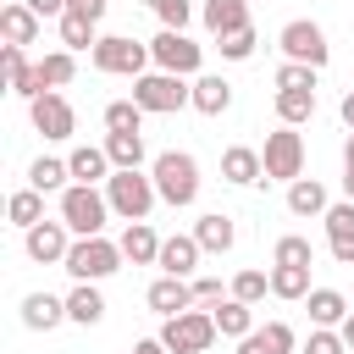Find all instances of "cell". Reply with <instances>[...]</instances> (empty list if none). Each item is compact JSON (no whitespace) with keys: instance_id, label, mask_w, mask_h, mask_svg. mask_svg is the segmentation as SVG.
Listing matches in <instances>:
<instances>
[{"instance_id":"obj_10","label":"cell","mask_w":354,"mask_h":354,"mask_svg":"<svg viewBox=\"0 0 354 354\" xmlns=\"http://www.w3.org/2000/svg\"><path fill=\"white\" fill-rule=\"evenodd\" d=\"M277 44H282V55H288V61H299V66H315V72H321V66L332 61V44H326V33H321V22H310V17H299V22H288Z\"/></svg>"},{"instance_id":"obj_9","label":"cell","mask_w":354,"mask_h":354,"mask_svg":"<svg viewBox=\"0 0 354 354\" xmlns=\"http://www.w3.org/2000/svg\"><path fill=\"white\" fill-rule=\"evenodd\" d=\"M149 61H155V72L199 77V61H205V50H199L188 33H171V28H160V33L149 39Z\"/></svg>"},{"instance_id":"obj_51","label":"cell","mask_w":354,"mask_h":354,"mask_svg":"<svg viewBox=\"0 0 354 354\" xmlns=\"http://www.w3.org/2000/svg\"><path fill=\"white\" fill-rule=\"evenodd\" d=\"M343 194H348V199H354V171H343Z\"/></svg>"},{"instance_id":"obj_8","label":"cell","mask_w":354,"mask_h":354,"mask_svg":"<svg viewBox=\"0 0 354 354\" xmlns=\"http://www.w3.org/2000/svg\"><path fill=\"white\" fill-rule=\"evenodd\" d=\"M94 66L111 72V77H144L149 44H138V39H127V33H105V39L94 44Z\"/></svg>"},{"instance_id":"obj_36","label":"cell","mask_w":354,"mask_h":354,"mask_svg":"<svg viewBox=\"0 0 354 354\" xmlns=\"http://www.w3.org/2000/svg\"><path fill=\"white\" fill-rule=\"evenodd\" d=\"M72 72H77L72 50H50V55L39 61V83H44V94H50V88H66V83H72Z\"/></svg>"},{"instance_id":"obj_22","label":"cell","mask_w":354,"mask_h":354,"mask_svg":"<svg viewBox=\"0 0 354 354\" xmlns=\"http://www.w3.org/2000/svg\"><path fill=\"white\" fill-rule=\"evenodd\" d=\"M116 243H122V260H133V266H155L166 238H155V227H149V221H127V232H122Z\"/></svg>"},{"instance_id":"obj_1","label":"cell","mask_w":354,"mask_h":354,"mask_svg":"<svg viewBox=\"0 0 354 354\" xmlns=\"http://www.w3.org/2000/svg\"><path fill=\"white\" fill-rule=\"evenodd\" d=\"M149 177H155V194H160L171 210H188V205L199 199V160H194L188 149H166V155H155Z\"/></svg>"},{"instance_id":"obj_18","label":"cell","mask_w":354,"mask_h":354,"mask_svg":"<svg viewBox=\"0 0 354 354\" xmlns=\"http://www.w3.org/2000/svg\"><path fill=\"white\" fill-rule=\"evenodd\" d=\"M66 166H72V183H83V188H94V183H111V155H105V144L94 149V144H77L72 155H66Z\"/></svg>"},{"instance_id":"obj_25","label":"cell","mask_w":354,"mask_h":354,"mask_svg":"<svg viewBox=\"0 0 354 354\" xmlns=\"http://www.w3.org/2000/svg\"><path fill=\"white\" fill-rule=\"evenodd\" d=\"M227 105H232V83L216 77V72H199V77H194V111H199V116H221Z\"/></svg>"},{"instance_id":"obj_17","label":"cell","mask_w":354,"mask_h":354,"mask_svg":"<svg viewBox=\"0 0 354 354\" xmlns=\"http://www.w3.org/2000/svg\"><path fill=\"white\" fill-rule=\"evenodd\" d=\"M199 17H205V28H210V39H227V33L254 28V22H249V0H205Z\"/></svg>"},{"instance_id":"obj_12","label":"cell","mask_w":354,"mask_h":354,"mask_svg":"<svg viewBox=\"0 0 354 354\" xmlns=\"http://www.w3.org/2000/svg\"><path fill=\"white\" fill-rule=\"evenodd\" d=\"M28 116H33V127H39L44 138H72V133H77V111H72L66 94H55V88L39 94V100L28 105Z\"/></svg>"},{"instance_id":"obj_16","label":"cell","mask_w":354,"mask_h":354,"mask_svg":"<svg viewBox=\"0 0 354 354\" xmlns=\"http://www.w3.org/2000/svg\"><path fill=\"white\" fill-rule=\"evenodd\" d=\"M0 72H6V88H11V94H22L28 105L44 94V83H39V66H28V55H22L17 44H6V50H0Z\"/></svg>"},{"instance_id":"obj_13","label":"cell","mask_w":354,"mask_h":354,"mask_svg":"<svg viewBox=\"0 0 354 354\" xmlns=\"http://www.w3.org/2000/svg\"><path fill=\"white\" fill-rule=\"evenodd\" d=\"M199 254H205V249H199V238H194V232H177V238H166V243H160V260H155V266H160V277H183V282H194Z\"/></svg>"},{"instance_id":"obj_21","label":"cell","mask_w":354,"mask_h":354,"mask_svg":"<svg viewBox=\"0 0 354 354\" xmlns=\"http://www.w3.org/2000/svg\"><path fill=\"white\" fill-rule=\"evenodd\" d=\"M194 238H199V249H205V254H227V249L238 243V227H232V216L205 210V216L194 221Z\"/></svg>"},{"instance_id":"obj_50","label":"cell","mask_w":354,"mask_h":354,"mask_svg":"<svg viewBox=\"0 0 354 354\" xmlns=\"http://www.w3.org/2000/svg\"><path fill=\"white\" fill-rule=\"evenodd\" d=\"M343 171H354V133H348V144H343Z\"/></svg>"},{"instance_id":"obj_44","label":"cell","mask_w":354,"mask_h":354,"mask_svg":"<svg viewBox=\"0 0 354 354\" xmlns=\"http://www.w3.org/2000/svg\"><path fill=\"white\" fill-rule=\"evenodd\" d=\"M304 354H348V343H343V332H332V326H315V332L304 337Z\"/></svg>"},{"instance_id":"obj_5","label":"cell","mask_w":354,"mask_h":354,"mask_svg":"<svg viewBox=\"0 0 354 354\" xmlns=\"http://www.w3.org/2000/svg\"><path fill=\"white\" fill-rule=\"evenodd\" d=\"M105 216H111V199H105L100 188L72 183V188L61 194V221H66L77 238H105Z\"/></svg>"},{"instance_id":"obj_28","label":"cell","mask_w":354,"mask_h":354,"mask_svg":"<svg viewBox=\"0 0 354 354\" xmlns=\"http://www.w3.org/2000/svg\"><path fill=\"white\" fill-rule=\"evenodd\" d=\"M288 210L293 216H326L332 199H326V188L315 177H299V183H288Z\"/></svg>"},{"instance_id":"obj_41","label":"cell","mask_w":354,"mask_h":354,"mask_svg":"<svg viewBox=\"0 0 354 354\" xmlns=\"http://www.w3.org/2000/svg\"><path fill=\"white\" fill-rule=\"evenodd\" d=\"M254 44H260V39H254V28H243V33H227V39H216V50H221L227 61H249V55H254Z\"/></svg>"},{"instance_id":"obj_29","label":"cell","mask_w":354,"mask_h":354,"mask_svg":"<svg viewBox=\"0 0 354 354\" xmlns=\"http://www.w3.org/2000/svg\"><path fill=\"white\" fill-rule=\"evenodd\" d=\"M304 304H310V321H315V326H343V321H348V299H343L337 288H310Z\"/></svg>"},{"instance_id":"obj_47","label":"cell","mask_w":354,"mask_h":354,"mask_svg":"<svg viewBox=\"0 0 354 354\" xmlns=\"http://www.w3.org/2000/svg\"><path fill=\"white\" fill-rule=\"evenodd\" d=\"M127 354H171V348H166V343H160V337H138V343H133V348H127Z\"/></svg>"},{"instance_id":"obj_40","label":"cell","mask_w":354,"mask_h":354,"mask_svg":"<svg viewBox=\"0 0 354 354\" xmlns=\"http://www.w3.org/2000/svg\"><path fill=\"white\" fill-rule=\"evenodd\" d=\"M277 88H299V94H315V66L282 61V66H277Z\"/></svg>"},{"instance_id":"obj_37","label":"cell","mask_w":354,"mask_h":354,"mask_svg":"<svg viewBox=\"0 0 354 354\" xmlns=\"http://www.w3.org/2000/svg\"><path fill=\"white\" fill-rule=\"evenodd\" d=\"M138 127H144L138 100H111L105 105V133H138Z\"/></svg>"},{"instance_id":"obj_27","label":"cell","mask_w":354,"mask_h":354,"mask_svg":"<svg viewBox=\"0 0 354 354\" xmlns=\"http://www.w3.org/2000/svg\"><path fill=\"white\" fill-rule=\"evenodd\" d=\"M66 177H72V166L55 160V155H39V160L28 166V188H39V194H66V188H72Z\"/></svg>"},{"instance_id":"obj_49","label":"cell","mask_w":354,"mask_h":354,"mask_svg":"<svg viewBox=\"0 0 354 354\" xmlns=\"http://www.w3.org/2000/svg\"><path fill=\"white\" fill-rule=\"evenodd\" d=\"M337 332H343V343H348V354H354V315H348V321H343Z\"/></svg>"},{"instance_id":"obj_4","label":"cell","mask_w":354,"mask_h":354,"mask_svg":"<svg viewBox=\"0 0 354 354\" xmlns=\"http://www.w3.org/2000/svg\"><path fill=\"white\" fill-rule=\"evenodd\" d=\"M105 199H111V210L122 221H149V210H155L160 194H155V177H144V171H111Z\"/></svg>"},{"instance_id":"obj_20","label":"cell","mask_w":354,"mask_h":354,"mask_svg":"<svg viewBox=\"0 0 354 354\" xmlns=\"http://www.w3.org/2000/svg\"><path fill=\"white\" fill-rule=\"evenodd\" d=\"M293 348H299V337H293L288 321H266L238 343V354H293Z\"/></svg>"},{"instance_id":"obj_6","label":"cell","mask_w":354,"mask_h":354,"mask_svg":"<svg viewBox=\"0 0 354 354\" xmlns=\"http://www.w3.org/2000/svg\"><path fill=\"white\" fill-rule=\"evenodd\" d=\"M221 332H216V315L210 310H183V315H171V321H160V343L171 348V354H205L210 343H216Z\"/></svg>"},{"instance_id":"obj_30","label":"cell","mask_w":354,"mask_h":354,"mask_svg":"<svg viewBox=\"0 0 354 354\" xmlns=\"http://www.w3.org/2000/svg\"><path fill=\"white\" fill-rule=\"evenodd\" d=\"M210 315H216V332H221V337H238V343H243V337L254 332V304H243V299H227V304H216Z\"/></svg>"},{"instance_id":"obj_19","label":"cell","mask_w":354,"mask_h":354,"mask_svg":"<svg viewBox=\"0 0 354 354\" xmlns=\"http://www.w3.org/2000/svg\"><path fill=\"white\" fill-rule=\"evenodd\" d=\"M221 177H227L232 188H249V183H260V177H266V160H260V149H249V144H232V149H221Z\"/></svg>"},{"instance_id":"obj_23","label":"cell","mask_w":354,"mask_h":354,"mask_svg":"<svg viewBox=\"0 0 354 354\" xmlns=\"http://www.w3.org/2000/svg\"><path fill=\"white\" fill-rule=\"evenodd\" d=\"M39 22H44V17H39V11H28L22 0H11V6H0V33H6V44H17V50L39 39Z\"/></svg>"},{"instance_id":"obj_42","label":"cell","mask_w":354,"mask_h":354,"mask_svg":"<svg viewBox=\"0 0 354 354\" xmlns=\"http://www.w3.org/2000/svg\"><path fill=\"white\" fill-rule=\"evenodd\" d=\"M232 299V288H221L216 277H194V304L199 310H216V304H227Z\"/></svg>"},{"instance_id":"obj_2","label":"cell","mask_w":354,"mask_h":354,"mask_svg":"<svg viewBox=\"0 0 354 354\" xmlns=\"http://www.w3.org/2000/svg\"><path fill=\"white\" fill-rule=\"evenodd\" d=\"M72 282H105L111 271H122V243L111 238H72V254L61 266Z\"/></svg>"},{"instance_id":"obj_31","label":"cell","mask_w":354,"mask_h":354,"mask_svg":"<svg viewBox=\"0 0 354 354\" xmlns=\"http://www.w3.org/2000/svg\"><path fill=\"white\" fill-rule=\"evenodd\" d=\"M105 155L116 171H138L144 166V133H105Z\"/></svg>"},{"instance_id":"obj_11","label":"cell","mask_w":354,"mask_h":354,"mask_svg":"<svg viewBox=\"0 0 354 354\" xmlns=\"http://www.w3.org/2000/svg\"><path fill=\"white\" fill-rule=\"evenodd\" d=\"M22 249H28V260H39V266H66V254H72V227H66V221H39V227L22 232Z\"/></svg>"},{"instance_id":"obj_46","label":"cell","mask_w":354,"mask_h":354,"mask_svg":"<svg viewBox=\"0 0 354 354\" xmlns=\"http://www.w3.org/2000/svg\"><path fill=\"white\" fill-rule=\"evenodd\" d=\"M22 6H28V11H39V17H55V22L66 17V0H22Z\"/></svg>"},{"instance_id":"obj_39","label":"cell","mask_w":354,"mask_h":354,"mask_svg":"<svg viewBox=\"0 0 354 354\" xmlns=\"http://www.w3.org/2000/svg\"><path fill=\"white\" fill-rule=\"evenodd\" d=\"M227 288H232V299H243V304H260V299L271 293V271H238Z\"/></svg>"},{"instance_id":"obj_35","label":"cell","mask_w":354,"mask_h":354,"mask_svg":"<svg viewBox=\"0 0 354 354\" xmlns=\"http://www.w3.org/2000/svg\"><path fill=\"white\" fill-rule=\"evenodd\" d=\"M100 22H88V17H77V11H66L61 17V44L66 50H88L94 55V44H100V33H94Z\"/></svg>"},{"instance_id":"obj_38","label":"cell","mask_w":354,"mask_h":354,"mask_svg":"<svg viewBox=\"0 0 354 354\" xmlns=\"http://www.w3.org/2000/svg\"><path fill=\"white\" fill-rule=\"evenodd\" d=\"M310 260H315V243L299 238V232L277 238V249H271V266H310Z\"/></svg>"},{"instance_id":"obj_24","label":"cell","mask_w":354,"mask_h":354,"mask_svg":"<svg viewBox=\"0 0 354 354\" xmlns=\"http://www.w3.org/2000/svg\"><path fill=\"white\" fill-rule=\"evenodd\" d=\"M61 321H66V299H55V293H28L22 299V326L28 332H50Z\"/></svg>"},{"instance_id":"obj_15","label":"cell","mask_w":354,"mask_h":354,"mask_svg":"<svg viewBox=\"0 0 354 354\" xmlns=\"http://www.w3.org/2000/svg\"><path fill=\"white\" fill-rule=\"evenodd\" d=\"M321 221H326V249H332V260H337V266H354V199L332 205Z\"/></svg>"},{"instance_id":"obj_33","label":"cell","mask_w":354,"mask_h":354,"mask_svg":"<svg viewBox=\"0 0 354 354\" xmlns=\"http://www.w3.org/2000/svg\"><path fill=\"white\" fill-rule=\"evenodd\" d=\"M315 116V94H299V88H277V122L282 127H304Z\"/></svg>"},{"instance_id":"obj_48","label":"cell","mask_w":354,"mask_h":354,"mask_svg":"<svg viewBox=\"0 0 354 354\" xmlns=\"http://www.w3.org/2000/svg\"><path fill=\"white\" fill-rule=\"evenodd\" d=\"M337 116H343V127H348V133H354V88H348V94H343V105H337Z\"/></svg>"},{"instance_id":"obj_7","label":"cell","mask_w":354,"mask_h":354,"mask_svg":"<svg viewBox=\"0 0 354 354\" xmlns=\"http://www.w3.org/2000/svg\"><path fill=\"white\" fill-rule=\"evenodd\" d=\"M260 160H266V183H299V177H304V133H299V127L266 133Z\"/></svg>"},{"instance_id":"obj_14","label":"cell","mask_w":354,"mask_h":354,"mask_svg":"<svg viewBox=\"0 0 354 354\" xmlns=\"http://www.w3.org/2000/svg\"><path fill=\"white\" fill-rule=\"evenodd\" d=\"M144 299H149V310H155L160 321H171V315L194 310V282H183V277H155Z\"/></svg>"},{"instance_id":"obj_32","label":"cell","mask_w":354,"mask_h":354,"mask_svg":"<svg viewBox=\"0 0 354 354\" xmlns=\"http://www.w3.org/2000/svg\"><path fill=\"white\" fill-rule=\"evenodd\" d=\"M6 216H11V227H22V232L39 227V221H44V194H39V188H17V194L6 199Z\"/></svg>"},{"instance_id":"obj_43","label":"cell","mask_w":354,"mask_h":354,"mask_svg":"<svg viewBox=\"0 0 354 354\" xmlns=\"http://www.w3.org/2000/svg\"><path fill=\"white\" fill-rule=\"evenodd\" d=\"M155 17H160V28H171V33H188V22H194V0H166Z\"/></svg>"},{"instance_id":"obj_52","label":"cell","mask_w":354,"mask_h":354,"mask_svg":"<svg viewBox=\"0 0 354 354\" xmlns=\"http://www.w3.org/2000/svg\"><path fill=\"white\" fill-rule=\"evenodd\" d=\"M144 6H155V11H160V6H166V0H144Z\"/></svg>"},{"instance_id":"obj_26","label":"cell","mask_w":354,"mask_h":354,"mask_svg":"<svg viewBox=\"0 0 354 354\" xmlns=\"http://www.w3.org/2000/svg\"><path fill=\"white\" fill-rule=\"evenodd\" d=\"M66 321H77V326H100V321H105V299H100L94 282H77V288L66 293Z\"/></svg>"},{"instance_id":"obj_45","label":"cell","mask_w":354,"mask_h":354,"mask_svg":"<svg viewBox=\"0 0 354 354\" xmlns=\"http://www.w3.org/2000/svg\"><path fill=\"white\" fill-rule=\"evenodd\" d=\"M66 11H77V17L100 22V17H105V0H66Z\"/></svg>"},{"instance_id":"obj_34","label":"cell","mask_w":354,"mask_h":354,"mask_svg":"<svg viewBox=\"0 0 354 354\" xmlns=\"http://www.w3.org/2000/svg\"><path fill=\"white\" fill-rule=\"evenodd\" d=\"M271 293L277 299H310V266H271Z\"/></svg>"},{"instance_id":"obj_3","label":"cell","mask_w":354,"mask_h":354,"mask_svg":"<svg viewBox=\"0 0 354 354\" xmlns=\"http://www.w3.org/2000/svg\"><path fill=\"white\" fill-rule=\"evenodd\" d=\"M133 100H138V111L149 116H166V111H183V105H194V83H183L177 72H144V77H133Z\"/></svg>"}]
</instances>
